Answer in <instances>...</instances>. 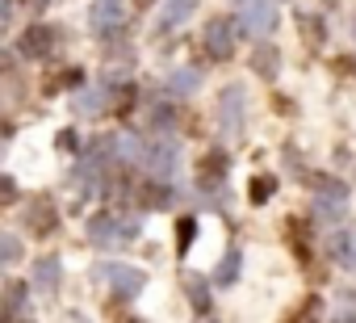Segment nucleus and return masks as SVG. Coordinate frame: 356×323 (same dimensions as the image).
<instances>
[{
    "label": "nucleus",
    "instance_id": "9b49d317",
    "mask_svg": "<svg viewBox=\"0 0 356 323\" xmlns=\"http://www.w3.org/2000/svg\"><path fill=\"white\" fill-rule=\"evenodd\" d=\"M273 189H277V181H273L268 173H260V177H252V185H248V194H252V202H268V198H273Z\"/></svg>",
    "mask_w": 356,
    "mask_h": 323
},
{
    "label": "nucleus",
    "instance_id": "7ed1b4c3",
    "mask_svg": "<svg viewBox=\"0 0 356 323\" xmlns=\"http://www.w3.org/2000/svg\"><path fill=\"white\" fill-rule=\"evenodd\" d=\"M277 26V9L273 5H252L248 13H243V34H264V30H273Z\"/></svg>",
    "mask_w": 356,
    "mask_h": 323
},
{
    "label": "nucleus",
    "instance_id": "39448f33",
    "mask_svg": "<svg viewBox=\"0 0 356 323\" xmlns=\"http://www.w3.org/2000/svg\"><path fill=\"white\" fill-rule=\"evenodd\" d=\"M331 256H335V265L356 269V239H352V231H335L331 235Z\"/></svg>",
    "mask_w": 356,
    "mask_h": 323
},
{
    "label": "nucleus",
    "instance_id": "20e7f679",
    "mask_svg": "<svg viewBox=\"0 0 356 323\" xmlns=\"http://www.w3.org/2000/svg\"><path fill=\"white\" fill-rule=\"evenodd\" d=\"M51 47H55V30H47V26H34L22 34V55H47Z\"/></svg>",
    "mask_w": 356,
    "mask_h": 323
},
{
    "label": "nucleus",
    "instance_id": "1a4fd4ad",
    "mask_svg": "<svg viewBox=\"0 0 356 323\" xmlns=\"http://www.w3.org/2000/svg\"><path fill=\"white\" fill-rule=\"evenodd\" d=\"M185 294H189V302H193L197 310H210V290H206V281H202L197 273L185 277Z\"/></svg>",
    "mask_w": 356,
    "mask_h": 323
},
{
    "label": "nucleus",
    "instance_id": "f257e3e1",
    "mask_svg": "<svg viewBox=\"0 0 356 323\" xmlns=\"http://www.w3.org/2000/svg\"><path fill=\"white\" fill-rule=\"evenodd\" d=\"M231 51H235V22H227V17L210 22L206 26V55L210 59H231Z\"/></svg>",
    "mask_w": 356,
    "mask_h": 323
},
{
    "label": "nucleus",
    "instance_id": "aec40b11",
    "mask_svg": "<svg viewBox=\"0 0 356 323\" xmlns=\"http://www.w3.org/2000/svg\"><path fill=\"white\" fill-rule=\"evenodd\" d=\"M335 323H356V315L348 310V315H335Z\"/></svg>",
    "mask_w": 356,
    "mask_h": 323
},
{
    "label": "nucleus",
    "instance_id": "ddd939ff",
    "mask_svg": "<svg viewBox=\"0 0 356 323\" xmlns=\"http://www.w3.org/2000/svg\"><path fill=\"white\" fill-rule=\"evenodd\" d=\"M318 315H323V302H318V298H306L289 323H318Z\"/></svg>",
    "mask_w": 356,
    "mask_h": 323
},
{
    "label": "nucleus",
    "instance_id": "6e6552de",
    "mask_svg": "<svg viewBox=\"0 0 356 323\" xmlns=\"http://www.w3.org/2000/svg\"><path fill=\"white\" fill-rule=\"evenodd\" d=\"M252 68H256L260 76H277V68H281V55H277V47H256V55H252Z\"/></svg>",
    "mask_w": 356,
    "mask_h": 323
},
{
    "label": "nucleus",
    "instance_id": "0eeeda50",
    "mask_svg": "<svg viewBox=\"0 0 356 323\" xmlns=\"http://www.w3.org/2000/svg\"><path fill=\"white\" fill-rule=\"evenodd\" d=\"M30 227H34V235H51V231H55V206H51V202H34Z\"/></svg>",
    "mask_w": 356,
    "mask_h": 323
},
{
    "label": "nucleus",
    "instance_id": "423d86ee",
    "mask_svg": "<svg viewBox=\"0 0 356 323\" xmlns=\"http://www.w3.org/2000/svg\"><path fill=\"white\" fill-rule=\"evenodd\" d=\"M222 177H227V155H222V151H210V155L202 159V173H197V181H202V185H218Z\"/></svg>",
    "mask_w": 356,
    "mask_h": 323
},
{
    "label": "nucleus",
    "instance_id": "4be33fe9",
    "mask_svg": "<svg viewBox=\"0 0 356 323\" xmlns=\"http://www.w3.org/2000/svg\"><path fill=\"white\" fill-rule=\"evenodd\" d=\"M138 5H147V0H138Z\"/></svg>",
    "mask_w": 356,
    "mask_h": 323
},
{
    "label": "nucleus",
    "instance_id": "dca6fc26",
    "mask_svg": "<svg viewBox=\"0 0 356 323\" xmlns=\"http://www.w3.org/2000/svg\"><path fill=\"white\" fill-rule=\"evenodd\" d=\"M176 231H181V235H176V244H181V252L193 244V235H197V223L193 219H181V223H176Z\"/></svg>",
    "mask_w": 356,
    "mask_h": 323
},
{
    "label": "nucleus",
    "instance_id": "4468645a",
    "mask_svg": "<svg viewBox=\"0 0 356 323\" xmlns=\"http://www.w3.org/2000/svg\"><path fill=\"white\" fill-rule=\"evenodd\" d=\"M239 277V252H231L227 260H222V269H218V285H231Z\"/></svg>",
    "mask_w": 356,
    "mask_h": 323
},
{
    "label": "nucleus",
    "instance_id": "9d476101",
    "mask_svg": "<svg viewBox=\"0 0 356 323\" xmlns=\"http://www.w3.org/2000/svg\"><path fill=\"white\" fill-rule=\"evenodd\" d=\"M222 118H227L231 126L243 118V93H239V88H227V93H222Z\"/></svg>",
    "mask_w": 356,
    "mask_h": 323
},
{
    "label": "nucleus",
    "instance_id": "6ab92c4d",
    "mask_svg": "<svg viewBox=\"0 0 356 323\" xmlns=\"http://www.w3.org/2000/svg\"><path fill=\"white\" fill-rule=\"evenodd\" d=\"M13 194H17V189H13V181H9V177H0V206L13 202Z\"/></svg>",
    "mask_w": 356,
    "mask_h": 323
},
{
    "label": "nucleus",
    "instance_id": "412c9836",
    "mask_svg": "<svg viewBox=\"0 0 356 323\" xmlns=\"http://www.w3.org/2000/svg\"><path fill=\"white\" fill-rule=\"evenodd\" d=\"M197 323H214V319H197Z\"/></svg>",
    "mask_w": 356,
    "mask_h": 323
},
{
    "label": "nucleus",
    "instance_id": "a211bd4d",
    "mask_svg": "<svg viewBox=\"0 0 356 323\" xmlns=\"http://www.w3.org/2000/svg\"><path fill=\"white\" fill-rule=\"evenodd\" d=\"M193 84H197V72H181V76L172 80V88H176V93H189Z\"/></svg>",
    "mask_w": 356,
    "mask_h": 323
},
{
    "label": "nucleus",
    "instance_id": "f8f14e48",
    "mask_svg": "<svg viewBox=\"0 0 356 323\" xmlns=\"http://www.w3.org/2000/svg\"><path fill=\"white\" fill-rule=\"evenodd\" d=\"M193 9H197V0H172V5H168V13H163V26H176V22H185Z\"/></svg>",
    "mask_w": 356,
    "mask_h": 323
},
{
    "label": "nucleus",
    "instance_id": "2eb2a0df",
    "mask_svg": "<svg viewBox=\"0 0 356 323\" xmlns=\"http://www.w3.org/2000/svg\"><path fill=\"white\" fill-rule=\"evenodd\" d=\"M302 34L310 38V47H318V42H323V22H318V17H306V13H302Z\"/></svg>",
    "mask_w": 356,
    "mask_h": 323
},
{
    "label": "nucleus",
    "instance_id": "f3484780",
    "mask_svg": "<svg viewBox=\"0 0 356 323\" xmlns=\"http://www.w3.org/2000/svg\"><path fill=\"white\" fill-rule=\"evenodd\" d=\"M143 202H147V206H168V189L151 185V189H143Z\"/></svg>",
    "mask_w": 356,
    "mask_h": 323
},
{
    "label": "nucleus",
    "instance_id": "f03ea898",
    "mask_svg": "<svg viewBox=\"0 0 356 323\" xmlns=\"http://www.w3.org/2000/svg\"><path fill=\"white\" fill-rule=\"evenodd\" d=\"M306 185L318 194V202H323V206H335V210H343V202H348V185H343L339 177H327V173H310V177H306Z\"/></svg>",
    "mask_w": 356,
    "mask_h": 323
}]
</instances>
